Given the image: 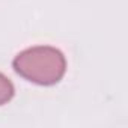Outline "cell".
Listing matches in <instances>:
<instances>
[{"label": "cell", "instance_id": "obj_1", "mask_svg": "<svg viewBox=\"0 0 128 128\" xmlns=\"http://www.w3.org/2000/svg\"><path fill=\"white\" fill-rule=\"evenodd\" d=\"M12 66L27 82L50 86L60 82L65 76L66 60L60 50L50 45H38L18 53Z\"/></svg>", "mask_w": 128, "mask_h": 128}, {"label": "cell", "instance_id": "obj_2", "mask_svg": "<svg viewBox=\"0 0 128 128\" xmlns=\"http://www.w3.org/2000/svg\"><path fill=\"white\" fill-rule=\"evenodd\" d=\"M14 96V86L8 77L0 72V106L6 104Z\"/></svg>", "mask_w": 128, "mask_h": 128}]
</instances>
